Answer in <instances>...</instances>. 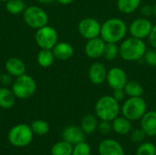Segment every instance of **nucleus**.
<instances>
[{
    "label": "nucleus",
    "instance_id": "obj_1",
    "mask_svg": "<svg viewBox=\"0 0 156 155\" xmlns=\"http://www.w3.org/2000/svg\"><path fill=\"white\" fill-rule=\"evenodd\" d=\"M127 31L128 26L122 19L112 17L101 24L100 37L106 43H119L126 37Z\"/></svg>",
    "mask_w": 156,
    "mask_h": 155
},
{
    "label": "nucleus",
    "instance_id": "obj_2",
    "mask_svg": "<svg viewBox=\"0 0 156 155\" xmlns=\"http://www.w3.org/2000/svg\"><path fill=\"white\" fill-rule=\"evenodd\" d=\"M120 57L128 62H134L144 58L147 47L144 39L130 37H125L119 46Z\"/></svg>",
    "mask_w": 156,
    "mask_h": 155
},
{
    "label": "nucleus",
    "instance_id": "obj_3",
    "mask_svg": "<svg viewBox=\"0 0 156 155\" xmlns=\"http://www.w3.org/2000/svg\"><path fill=\"white\" fill-rule=\"evenodd\" d=\"M121 111L120 102L111 95L102 96L95 104V114L101 121L112 122Z\"/></svg>",
    "mask_w": 156,
    "mask_h": 155
},
{
    "label": "nucleus",
    "instance_id": "obj_4",
    "mask_svg": "<svg viewBox=\"0 0 156 155\" xmlns=\"http://www.w3.org/2000/svg\"><path fill=\"white\" fill-rule=\"evenodd\" d=\"M33 132L29 125L25 123H19L13 126L7 134L8 142L11 145L22 148L29 145L33 140Z\"/></svg>",
    "mask_w": 156,
    "mask_h": 155
},
{
    "label": "nucleus",
    "instance_id": "obj_5",
    "mask_svg": "<svg viewBox=\"0 0 156 155\" xmlns=\"http://www.w3.org/2000/svg\"><path fill=\"white\" fill-rule=\"evenodd\" d=\"M122 116L130 121L141 120L147 111V105L142 97H129L121 108Z\"/></svg>",
    "mask_w": 156,
    "mask_h": 155
},
{
    "label": "nucleus",
    "instance_id": "obj_6",
    "mask_svg": "<svg viewBox=\"0 0 156 155\" xmlns=\"http://www.w3.org/2000/svg\"><path fill=\"white\" fill-rule=\"evenodd\" d=\"M37 90V83L35 79L27 74L16 78L12 85V91L16 98L25 100L34 95Z\"/></svg>",
    "mask_w": 156,
    "mask_h": 155
},
{
    "label": "nucleus",
    "instance_id": "obj_7",
    "mask_svg": "<svg viewBox=\"0 0 156 155\" xmlns=\"http://www.w3.org/2000/svg\"><path fill=\"white\" fill-rule=\"evenodd\" d=\"M23 19L28 26L35 29L47 26L48 23V16L47 12L37 5L27 6L23 12Z\"/></svg>",
    "mask_w": 156,
    "mask_h": 155
},
{
    "label": "nucleus",
    "instance_id": "obj_8",
    "mask_svg": "<svg viewBox=\"0 0 156 155\" xmlns=\"http://www.w3.org/2000/svg\"><path fill=\"white\" fill-rule=\"evenodd\" d=\"M58 35L57 30L48 25L37 29L35 40L41 49H52L58 43Z\"/></svg>",
    "mask_w": 156,
    "mask_h": 155
},
{
    "label": "nucleus",
    "instance_id": "obj_9",
    "mask_svg": "<svg viewBox=\"0 0 156 155\" xmlns=\"http://www.w3.org/2000/svg\"><path fill=\"white\" fill-rule=\"evenodd\" d=\"M101 24L95 18L86 17L80 21L78 25V30L80 35L89 40L101 36Z\"/></svg>",
    "mask_w": 156,
    "mask_h": 155
},
{
    "label": "nucleus",
    "instance_id": "obj_10",
    "mask_svg": "<svg viewBox=\"0 0 156 155\" xmlns=\"http://www.w3.org/2000/svg\"><path fill=\"white\" fill-rule=\"evenodd\" d=\"M153 23L147 17H139L134 19L129 26L128 30L132 37L140 39H145L149 37L153 29Z\"/></svg>",
    "mask_w": 156,
    "mask_h": 155
},
{
    "label": "nucleus",
    "instance_id": "obj_11",
    "mask_svg": "<svg viewBox=\"0 0 156 155\" xmlns=\"http://www.w3.org/2000/svg\"><path fill=\"white\" fill-rule=\"evenodd\" d=\"M106 81L111 89H123L128 81L127 74L124 69L120 67H113L108 70Z\"/></svg>",
    "mask_w": 156,
    "mask_h": 155
},
{
    "label": "nucleus",
    "instance_id": "obj_12",
    "mask_svg": "<svg viewBox=\"0 0 156 155\" xmlns=\"http://www.w3.org/2000/svg\"><path fill=\"white\" fill-rule=\"evenodd\" d=\"M105 45H106V42L101 37L87 40V43L84 48L86 56L93 59L102 57Z\"/></svg>",
    "mask_w": 156,
    "mask_h": 155
},
{
    "label": "nucleus",
    "instance_id": "obj_13",
    "mask_svg": "<svg viewBox=\"0 0 156 155\" xmlns=\"http://www.w3.org/2000/svg\"><path fill=\"white\" fill-rule=\"evenodd\" d=\"M62 138L69 143L76 145L85 141V132L82 131L81 127L76 125H69L63 130Z\"/></svg>",
    "mask_w": 156,
    "mask_h": 155
},
{
    "label": "nucleus",
    "instance_id": "obj_14",
    "mask_svg": "<svg viewBox=\"0 0 156 155\" xmlns=\"http://www.w3.org/2000/svg\"><path fill=\"white\" fill-rule=\"evenodd\" d=\"M108 70L101 62L93 63L89 69V79L94 85H101L106 81Z\"/></svg>",
    "mask_w": 156,
    "mask_h": 155
},
{
    "label": "nucleus",
    "instance_id": "obj_15",
    "mask_svg": "<svg viewBox=\"0 0 156 155\" xmlns=\"http://www.w3.org/2000/svg\"><path fill=\"white\" fill-rule=\"evenodd\" d=\"M100 155H124L122 146L113 139H105L99 144Z\"/></svg>",
    "mask_w": 156,
    "mask_h": 155
},
{
    "label": "nucleus",
    "instance_id": "obj_16",
    "mask_svg": "<svg viewBox=\"0 0 156 155\" xmlns=\"http://www.w3.org/2000/svg\"><path fill=\"white\" fill-rule=\"evenodd\" d=\"M141 128L145 132L146 136H156V111H149L141 119Z\"/></svg>",
    "mask_w": 156,
    "mask_h": 155
},
{
    "label": "nucleus",
    "instance_id": "obj_17",
    "mask_svg": "<svg viewBox=\"0 0 156 155\" xmlns=\"http://www.w3.org/2000/svg\"><path fill=\"white\" fill-rule=\"evenodd\" d=\"M5 68L7 73H9L12 77H19L26 74V65L25 63L18 58L12 57L9 58L5 64Z\"/></svg>",
    "mask_w": 156,
    "mask_h": 155
},
{
    "label": "nucleus",
    "instance_id": "obj_18",
    "mask_svg": "<svg viewBox=\"0 0 156 155\" xmlns=\"http://www.w3.org/2000/svg\"><path fill=\"white\" fill-rule=\"evenodd\" d=\"M52 51L54 53L55 58L64 61L69 59L74 53V48L72 45L69 42H58L55 47L52 48Z\"/></svg>",
    "mask_w": 156,
    "mask_h": 155
},
{
    "label": "nucleus",
    "instance_id": "obj_19",
    "mask_svg": "<svg viewBox=\"0 0 156 155\" xmlns=\"http://www.w3.org/2000/svg\"><path fill=\"white\" fill-rule=\"evenodd\" d=\"M112 130L120 135H126L132 131V123L131 121L125 118L124 116H118L112 122Z\"/></svg>",
    "mask_w": 156,
    "mask_h": 155
},
{
    "label": "nucleus",
    "instance_id": "obj_20",
    "mask_svg": "<svg viewBox=\"0 0 156 155\" xmlns=\"http://www.w3.org/2000/svg\"><path fill=\"white\" fill-rule=\"evenodd\" d=\"M16 102V96L12 90L2 87L0 88V108L10 109Z\"/></svg>",
    "mask_w": 156,
    "mask_h": 155
},
{
    "label": "nucleus",
    "instance_id": "obj_21",
    "mask_svg": "<svg viewBox=\"0 0 156 155\" xmlns=\"http://www.w3.org/2000/svg\"><path fill=\"white\" fill-rule=\"evenodd\" d=\"M142 0H117V7L123 14H132L141 6Z\"/></svg>",
    "mask_w": 156,
    "mask_h": 155
},
{
    "label": "nucleus",
    "instance_id": "obj_22",
    "mask_svg": "<svg viewBox=\"0 0 156 155\" xmlns=\"http://www.w3.org/2000/svg\"><path fill=\"white\" fill-rule=\"evenodd\" d=\"M98 120L97 116L93 114H87L83 117L81 121V129L86 134L93 133L98 128Z\"/></svg>",
    "mask_w": 156,
    "mask_h": 155
},
{
    "label": "nucleus",
    "instance_id": "obj_23",
    "mask_svg": "<svg viewBox=\"0 0 156 155\" xmlns=\"http://www.w3.org/2000/svg\"><path fill=\"white\" fill-rule=\"evenodd\" d=\"M55 60V56L52 49H41L37 56V64L42 68L50 67Z\"/></svg>",
    "mask_w": 156,
    "mask_h": 155
},
{
    "label": "nucleus",
    "instance_id": "obj_24",
    "mask_svg": "<svg viewBox=\"0 0 156 155\" xmlns=\"http://www.w3.org/2000/svg\"><path fill=\"white\" fill-rule=\"evenodd\" d=\"M123 90L128 97H142L144 94L143 86L135 80H128Z\"/></svg>",
    "mask_w": 156,
    "mask_h": 155
},
{
    "label": "nucleus",
    "instance_id": "obj_25",
    "mask_svg": "<svg viewBox=\"0 0 156 155\" xmlns=\"http://www.w3.org/2000/svg\"><path fill=\"white\" fill-rule=\"evenodd\" d=\"M73 151V145L66 141H61L55 143L51 148V155H71Z\"/></svg>",
    "mask_w": 156,
    "mask_h": 155
},
{
    "label": "nucleus",
    "instance_id": "obj_26",
    "mask_svg": "<svg viewBox=\"0 0 156 155\" xmlns=\"http://www.w3.org/2000/svg\"><path fill=\"white\" fill-rule=\"evenodd\" d=\"M27 8L26 3L23 0H8L5 4V9L12 15H18Z\"/></svg>",
    "mask_w": 156,
    "mask_h": 155
},
{
    "label": "nucleus",
    "instance_id": "obj_27",
    "mask_svg": "<svg viewBox=\"0 0 156 155\" xmlns=\"http://www.w3.org/2000/svg\"><path fill=\"white\" fill-rule=\"evenodd\" d=\"M118 56H120V49L117 43H106L102 57L108 61H112Z\"/></svg>",
    "mask_w": 156,
    "mask_h": 155
},
{
    "label": "nucleus",
    "instance_id": "obj_28",
    "mask_svg": "<svg viewBox=\"0 0 156 155\" xmlns=\"http://www.w3.org/2000/svg\"><path fill=\"white\" fill-rule=\"evenodd\" d=\"M32 132L34 134L38 136L46 135L49 132V125L46 121L43 120H36L30 125Z\"/></svg>",
    "mask_w": 156,
    "mask_h": 155
},
{
    "label": "nucleus",
    "instance_id": "obj_29",
    "mask_svg": "<svg viewBox=\"0 0 156 155\" xmlns=\"http://www.w3.org/2000/svg\"><path fill=\"white\" fill-rule=\"evenodd\" d=\"M136 155H156V146L152 143H144L139 145Z\"/></svg>",
    "mask_w": 156,
    "mask_h": 155
},
{
    "label": "nucleus",
    "instance_id": "obj_30",
    "mask_svg": "<svg viewBox=\"0 0 156 155\" xmlns=\"http://www.w3.org/2000/svg\"><path fill=\"white\" fill-rule=\"evenodd\" d=\"M91 154V150L90 147L88 143L85 142L80 143L73 147L72 154L71 155H90Z\"/></svg>",
    "mask_w": 156,
    "mask_h": 155
},
{
    "label": "nucleus",
    "instance_id": "obj_31",
    "mask_svg": "<svg viewBox=\"0 0 156 155\" xmlns=\"http://www.w3.org/2000/svg\"><path fill=\"white\" fill-rule=\"evenodd\" d=\"M144 59L147 65L151 67H156V49L153 48L150 50H146Z\"/></svg>",
    "mask_w": 156,
    "mask_h": 155
},
{
    "label": "nucleus",
    "instance_id": "obj_32",
    "mask_svg": "<svg viewBox=\"0 0 156 155\" xmlns=\"http://www.w3.org/2000/svg\"><path fill=\"white\" fill-rule=\"evenodd\" d=\"M98 130L102 135H108L112 131V122L108 121H101L98 124Z\"/></svg>",
    "mask_w": 156,
    "mask_h": 155
},
{
    "label": "nucleus",
    "instance_id": "obj_33",
    "mask_svg": "<svg viewBox=\"0 0 156 155\" xmlns=\"http://www.w3.org/2000/svg\"><path fill=\"white\" fill-rule=\"evenodd\" d=\"M145 136H146V134L142 128L141 129H135L131 133V140L133 143H142L144 140Z\"/></svg>",
    "mask_w": 156,
    "mask_h": 155
},
{
    "label": "nucleus",
    "instance_id": "obj_34",
    "mask_svg": "<svg viewBox=\"0 0 156 155\" xmlns=\"http://www.w3.org/2000/svg\"><path fill=\"white\" fill-rule=\"evenodd\" d=\"M141 14L143 15L144 17H149V16H154V6L152 5H143L141 7Z\"/></svg>",
    "mask_w": 156,
    "mask_h": 155
},
{
    "label": "nucleus",
    "instance_id": "obj_35",
    "mask_svg": "<svg viewBox=\"0 0 156 155\" xmlns=\"http://www.w3.org/2000/svg\"><path fill=\"white\" fill-rule=\"evenodd\" d=\"M112 97L118 100L119 102L123 100L126 97V93L124 91L123 89H117V90H113V94H112Z\"/></svg>",
    "mask_w": 156,
    "mask_h": 155
},
{
    "label": "nucleus",
    "instance_id": "obj_36",
    "mask_svg": "<svg viewBox=\"0 0 156 155\" xmlns=\"http://www.w3.org/2000/svg\"><path fill=\"white\" fill-rule=\"evenodd\" d=\"M148 38H149L150 45L153 47V48L156 49V25L153 26V29H152Z\"/></svg>",
    "mask_w": 156,
    "mask_h": 155
},
{
    "label": "nucleus",
    "instance_id": "obj_37",
    "mask_svg": "<svg viewBox=\"0 0 156 155\" xmlns=\"http://www.w3.org/2000/svg\"><path fill=\"white\" fill-rule=\"evenodd\" d=\"M11 77H12V76H11L9 73H7V74H3V75H1L0 82L3 83V84H5V85H7V84H9V83L11 82V80H12Z\"/></svg>",
    "mask_w": 156,
    "mask_h": 155
},
{
    "label": "nucleus",
    "instance_id": "obj_38",
    "mask_svg": "<svg viewBox=\"0 0 156 155\" xmlns=\"http://www.w3.org/2000/svg\"><path fill=\"white\" fill-rule=\"evenodd\" d=\"M58 3L61 4V5H70L71 3L74 2V0H56Z\"/></svg>",
    "mask_w": 156,
    "mask_h": 155
},
{
    "label": "nucleus",
    "instance_id": "obj_39",
    "mask_svg": "<svg viewBox=\"0 0 156 155\" xmlns=\"http://www.w3.org/2000/svg\"><path fill=\"white\" fill-rule=\"evenodd\" d=\"M39 3H41V4H44V5H48V4H52L54 1H56V0H37Z\"/></svg>",
    "mask_w": 156,
    "mask_h": 155
},
{
    "label": "nucleus",
    "instance_id": "obj_40",
    "mask_svg": "<svg viewBox=\"0 0 156 155\" xmlns=\"http://www.w3.org/2000/svg\"><path fill=\"white\" fill-rule=\"evenodd\" d=\"M154 16H155V17H156V4L154 5Z\"/></svg>",
    "mask_w": 156,
    "mask_h": 155
},
{
    "label": "nucleus",
    "instance_id": "obj_41",
    "mask_svg": "<svg viewBox=\"0 0 156 155\" xmlns=\"http://www.w3.org/2000/svg\"><path fill=\"white\" fill-rule=\"evenodd\" d=\"M0 1H3V2H7L8 0H0Z\"/></svg>",
    "mask_w": 156,
    "mask_h": 155
},
{
    "label": "nucleus",
    "instance_id": "obj_42",
    "mask_svg": "<svg viewBox=\"0 0 156 155\" xmlns=\"http://www.w3.org/2000/svg\"><path fill=\"white\" fill-rule=\"evenodd\" d=\"M0 79H1V74H0Z\"/></svg>",
    "mask_w": 156,
    "mask_h": 155
}]
</instances>
